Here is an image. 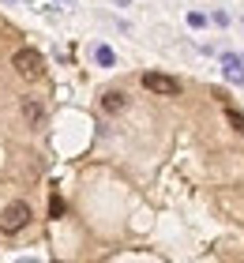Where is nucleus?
<instances>
[{
    "mask_svg": "<svg viewBox=\"0 0 244 263\" xmlns=\"http://www.w3.org/2000/svg\"><path fill=\"white\" fill-rule=\"evenodd\" d=\"M94 57H98V64H102V68H113V64H117V53L109 49V45H98Z\"/></svg>",
    "mask_w": 244,
    "mask_h": 263,
    "instance_id": "0eeeda50",
    "label": "nucleus"
},
{
    "mask_svg": "<svg viewBox=\"0 0 244 263\" xmlns=\"http://www.w3.org/2000/svg\"><path fill=\"white\" fill-rule=\"evenodd\" d=\"M143 87L154 90V94H180V83L173 76H162V71H146L143 76Z\"/></svg>",
    "mask_w": 244,
    "mask_h": 263,
    "instance_id": "7ed1b4c3",
    "label": "nucleus"
},
{
    "mask_svg": "<svg viewBox=\"0 0 244 263\" xmlns=\"http://www.w3.org/2000/svg\"><path fill=\"white\" fill-rule=\"evenodd\" d=\"M64 4H71V0H64Z\"/></svg>",
    "mask_w": 244,
    "mask_h": 263,
    "instance_id": "9d476101",
    "label": "nucleus"
},
{
    "mask_svg": "<svg viewBox=\"0 0 244 263\" xmlns=\"http://www.w3.org/2000/svg\"><path fill=\"white\" fill-rule=\"evenodd\" d=\"M226 121H229V124H233V128L240 132V136H244V113H237L233 105H229V109H226Z\"/></svg>",
    "mask_w": 244,
    "mask_h": 263,
    "instance_id": "6e6552de",
    "label": "nucleus"
},
{
    "mask_svg": "<svg viewBox=\"0 0 244 263\" xmlns=\"http://www.w3.org/2000/svg\"><path fill=\"white\" fill-rule=\"evenodd\" d=\"M188 23H192V27H203V23H207V15H199V11H192V15H188Z\"/></svg>",
    "mask_w": 244,
    "mask_h": 263,
    "instance_id": "1a4fd4ad",
    "label": "nucleus"
},
{
    "mask_svg": "<svg viewBox=\"0 0 244 263\" xmlns=\"http://www.w3.org/2000/svg\"><path fill=\"white\" fill-rule=\"evenodd\" d=\"M19 113H23V121H27L30 128L45 124V105H42V98H34V94H27V98L19 102Z\"/></svg>",
    "mask_w": 244,
    "mask_h": 263,
    "instance_id": "20e7f679",
    "label": "nucleus"
},
{
    "mask_svg": "<svg viewBox=\"0 0 244 263\" xmlns=\"http://www.w3.org/2000/svg\"><path fill=\"white\" fill-rule=\"evenodd\" d=\"M27 222H30V207H27L23 199L8 203V207L0 211V230H4V233H19V230H27Z\"/></svg>",
    "mask_w": 244,
    "mask_h": 263,
    "instance_id": "f03ea898",
    "label": "nucleus"
},
{
    "mask_svg": "<svg viewBox=\"0 0 244 263\" xmlns=\"http://www.w3.org/2000/svg\"><path fill=\"white\" fill-rule=\"evenodd\" d=\"M102 109H105V113H124V109H128V98H124L120 90H105V94H102Z\"/></svg>",
    "mask_w": 244,
    "mask_h": 263,
    "instance_id": "423d86ee",
    "label": "nucleus"
},
{
    "mask_svg": "<svg viewBox=\"0 0 244 263\" xmlns=\"http://www.w3.org/2000/svg\"><path fill=\"white\" fill-rule=\"evenodd\" d=\"M222 68H226V79H233V83H240L244 87V57H237V53H226L222 57Z\"/></svg>",
    "mask_w": 244,
    "mask_h": 263,
    "instance_id": "39448f33",
    "label": "nucleus"
},
{
    "mask_svg": "<svg viewBox=\"0 0 244 263\" xmlns=\"http://www.w3.org/2000/svg\"><path fill=\"white\" fill-rule=\"evenodd\" d=\"M11 64H15V71L23 79H42L45 76V57L38 49H30V45H23V49H15V57H11Z\"/></svg>",
    "mask_w": 244,
    "mask_h": 263,
    "instance_id": "f257e3e1",
    "label": "nucleus"
}]
</instances>
